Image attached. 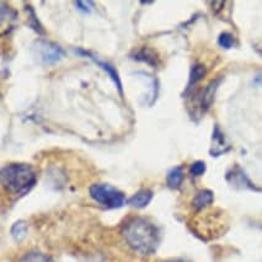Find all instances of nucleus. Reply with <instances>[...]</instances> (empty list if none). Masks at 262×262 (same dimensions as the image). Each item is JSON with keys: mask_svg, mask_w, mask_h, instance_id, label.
Listing matches in <instances>:
<instances>
[{"mask_svg": "<svg viewBox=\"0 0 262 262\" xmlns=\"http://www.w3.org/2000/svg\"><path fill=\"white\" fill-rule=\"evenodd\" d=\"M228 145L227 142H225L224 135L221 132L218 127L214 128V133H213L212 137V149H211V154L214 155V157H219L225 151L228 150Z\"/></svg>", "mask_w": 262, "mask_h": 262, "instance_id": "7", "label": "nucleus"}, {"mask_svg": "<svg viewBox=\"0 0 262 262\" xmlns=\"http://www.w3.org/2000/svg\"><path fill=\"white\" fill-rule=\"evenodd\" d=\"M75 5H77L78 9H80L81 11H84V13H90L94 8L93 3H89V2H77L75 3Z\"/></svg>", "mask_w": 262, "mask_h": 262, "instance_id": "17", "label": "nucleus"}, {"mask_svg": "<svg viewBox=\"0 0 262 262\" xmlns=\"http://www.w3.org/2000/svg\"><path fill=\"white\" fill-rule=\"evenodd\" d=\"M90 196L106 208H121L124 205V194L110 185H93L90 187Z\"/></svg>", "mask_w": 262, "mask_h": 262, "instance_id": "3", "label": "nucleus"}, {"mask_svg": "<svg viewBox=\"0 0 262 262\" xmlns=\"http://www.w3.org/2000/svg\"><path fill=\"white\" fill-rule=\"evenodd\" d=\"M39 57L45 64H54L59 62L64 57V51L60 46L52 42H41L39 43Z\"/></svg>", "mask_w": 262, "mask_h": 262, "instance_id": "4", "label": "nucleus"}, {"mask_svg": "<svg viewBox=\"0 0 262 262\" xmlns=\"http://www.w3.org/2000/svg\"><path fill=\"white\" fill-rule=\"evenodd\" d=\"M19 262H53V261H52L50 256L42 254V252L31 251V252H27L26 255H24L19 260Z\"/></svg>", "mask_w": 262, "mask_h": 262, "instance_id": "13", "label": "nucleus"}, {"mask_svg": "<svg viewBox=\"0 0 262 262\" xmlns=\"http://www.w3.org/2000/svg\"><path fill=\"white\" fill-rule=\"evenodd\" d=\"M77 53L81 54V56H85V57L90 58V59H91V60H94V62H95V63L97 64V66L101 67V68L103 69V71H105V72L107 73V74L110 75V78H111L112 80L115 81V84L117 85L118 90H120L121 93H122V83H121L120 75L117 74V72H116V69L114 68V67L111 66V64H108V63H106V62H102V60L100 59V58H97L96 56H94L93 53H90V52H88V51H84V50H78V51H77Z\"/></svg>", "mask_w": 262, "mask_h": 262, "instance_id": "5", "label": "nucleus"}, {"mask_svg": "<svg viewBox=\"0 0 262 262\" xmlns=\"http://www.w3.org/2000/svg\"><path fill=\"white\" fill-rule=\"evenodd\" d=\"M2 184L14 194H25L36 184V175L31 166L25 164H11L3 167Z\"/></svg>", "mask_w": 262, "mask_h": 262, "instance_id": "2", "label": "nucleus"}, {"mask_svg": "<svg viewBox=\"0 0 262 262\" xmlns=\"http://www.w3.org/2000/svg\"><path fill=\"white\" fill-rule=\"evenodd\" d=\"M11 235L14 236L15 240L21 242L23 239H25L27 235V225L24 222H17L13 225L11 228Z\"/></svg>", "mask_w": 262, "mask_h": 262, "instance_id": "14", "label": "nucleus"}, {"mask_svg": "<svg viewBox=\"0 0 262 262\" xmlns=\"http://www.w3.org/2000/svg\"><path fill=\"white\" fill-rule=\"evenodd\" d=\"M213 202V193L208 190H202L197 192L196 196L193 197V201H192V206L194 207V209L197 211H201V209L206 208V207L211 206Z\"/></svg>", "mask_w": 262, "mask_h": 262, "instance_id": "10", "label": "nucleus"}, {"mask_svg": "<svg viewBox=\"0 0 262 262\" xmlns=\"http://www.w3.org/2000/svg\"><path fill=\"white\" fill-rule=\"evenodd\" d=\"M151 200H153V192L150 190H142L133 194L127 201V203L132 207H136V208H144L151 202Z\"/></svg>", "mask_w": 262, "mask_h": 262, "instance_id": "8", "label": "nucleus"}, {"mask_svg": "<svg viewBox=\"0 0 262 262\" xmlns=\"http://www.w3.org/2000/svg\"><path fill=\"white\" fill-rule=\"evenodd\" d=\"M219 45L223 48H231L234 45H235V39H234L233 36L228 32H223L221 36H219Z\"/></svg>", "mask_w": 262, "mask_h": 262, "instance_id": "15", "label": "nucleus"}, {"mask_svg": "<svg viewBox=\"0 0 262 262\" xmlns=\"http://www.w3.org/2000/svg\"><path fill=\"white\" fill-rule=\"evenodd\" d=\"M122 235L128 246L142 256L154 254L160 243V233L157 225L142 217L129 219L122 228Z\"/></svg>", "mask_w": 262, "mask_h": 262, "instance_id": "1", "label": "nucleus"}, {"mask_svg": "<svg viewBox=\"0 0 262 262\" xmlns=\"http://www.w3.org/2000/svg\"><path fill=\"white\" fill-rule=\"evenodd\" d=\"M227 180L231 185L236 186V187L243 188H250V190H256V187L251 184V181L248 179V176L244 173V171L240 167H235L227 175Z\"/></svg>", "mask_w": 262, "mask_h": 262, "instance_id": "6", "label": "nucleus"}, {"mask_svg": "<svg viewBox=\"0 0 262 262\" xmlns=\"http://www.w3.org/2000/svg\"><path fill=\"white\" fill-rule=\"evenodd\" d=\"M219 83H221V79H215L214 81H212L208 86L203 90L202 97H201V107H202L203 111H207L211 105L213 103V100H214V94L217 91V88Z\"/></svg>", "mask_w": 262, "mask_h": 262, "instance_id": "9", "label": "nucleus"}, {"mask_svg": "<svg viewBox=\"0 0 262 262\" xmlns=\"http://www.w3.org/2000/svg\"><path fill=\"white\" fill-rule=\"evenodd\" d=\"M205 171H206V165H205V163H202V161H196V163H193L191 165L192 175L200 176V175H202Z\"/></svg>", "mask_w": 262, "mask_h": 262, "instance_id": "16", "label": "nucleus"}, {"mask_svg": "<svg viewBox=\"0 0 262 262\" xmlns=\"http://www.w3.org/2000/svg\"><path fill=\"white\" fill-rule=\"evenodd\" d=\"M184 181V170L181 166H176L167 172L166 182L170 188H179Z\"/></svg>", "mask_w": 262, "mask_h": 262, "instance_id": "11", "label": "nucleus"}, {"mask_svg": "<svg viewBox=\"0 0 262 262\" xmlns=\"http://www.w3.org/2000/svg\"><path fill=\"white\" fill-rule=\"evenodd\" d=\"M206 74V68L202 66V64H196V66L192 68L191 74H190V80H188V85L186 88V93L191 90L192 86H194L199 81L205 77Z\"/></svg>", "mask_w": 262, "mask_h": 262, "instance_id": "12", "label": "nucleus"}, {"mask_svg": "<svg viewBox=\"0 0 262 262\" xmlns=\"http://www.w3.org/2000/svg\"><path fill=\"white\" fill-rule=\"evenodd\" d=\"M255 83L258 84V85H262V73H261V74H258L257 77L255 78Z\"/></svg>", "mask_w": 262, "mask_h": 262, "instance_id": "18", "label": "nucleus"}, {"mask_svg": "<svg viewBox=\"0 0 262 262\" xmlns=\"http://www.w3.org/2000/svg\"><path fill=\"white\" fill-rule=\"evenodd\" d=\"M165 262H187V261H184V260H172V261H165Z\"/></svg>", "mask_w": 262, "mask_h": 262, "instance_id": "19", "label": "nucleus"}]
</instances>
